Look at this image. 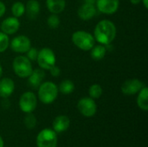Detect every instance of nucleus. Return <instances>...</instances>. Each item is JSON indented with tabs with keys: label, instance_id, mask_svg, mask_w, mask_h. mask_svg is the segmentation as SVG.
<instances>
[{
	"label": "nucleus",
	"instance_id": "nucleus-33",
	"mask_svg": "<svg viewBox=\"0 0 148 147\" xmlns=\"http://www.w3.org/2000/svg\"><path fill=\"white\" fill-rule=\"evenodd\" d=\"M2 75H3V67H2V65L0 63V79L2 77Z\"/></svg>",
	"mask_w": 148,
	"mask_h": 147
},
{
	"label": "nucleus",
	"instance_id": "nucleus-2",
	"mask_svg": "<svg viewBox=\"0 0 148 147\" xmlns=\"http://www.w3.org/2000/svg\"><path fill=\"white\" fill-rule=\"evenodd\" d=\"M58 87L52 81H43L38 87V98L43 104L53 103L58 96Z\"/></svg>",
	"mask_w": 148,
	"mask_h": 147
},
{
	"label": "nucleus",
	"instance_id": "nucleus-24",
	"mask_svg": "<svg viewBox=\"0 0 148 147\" xmlns=\"http://www.w3.org/2000/svg\"><path fill=\"white\" fill-rule=\"evenodd\" d=\"M10 46V38L9 36L0 31V53H3L8 49Z\"/></svg>",
	"mask_w": 148,
	"mask_h": 147
},
{
	"label": "nucleus",
	"instance_id": "nucleus-10",
	"mask_svg": "<svg viewBox=\"0 0 148 147\" xmlns=\"http://www.w3.org/2000/svg\"><path fill=\"white\" fill-rule=\"evenodd\" d=\"M120 6V0H96L95 7L98 11L105 15L114 14Z\"/></svg>",
	"mask_w": 148,
	"mask_h": 147
},
{
	"label": "nucleus",
	"instance_id": "nucleus-5",
	"mask_svg": "<svg viewBox=\"0 0 148 147\" xmlns=\"http://www.w3.org/2000/svg\"><path fill=\"white\" fill-rule=\"evenodd\" d=\"M36 62L40 68L43 70H49L56 65V57L54 51L50 48L45 47L38 51Z\"/></svg>",
	"mask_w": 148,
	"mask_h": 147
},
{
	"label": "nucleus",
	"instance_id": "nucleus-7",
	"mask_svg": "<svg viewBox=\"0 0 148 147\" xmlns=\"http://www.w3.org/2000/svg\"><path fill=\"white\" fill-rule=\"evenodd\" d=\"M37 106V99L33 92L27 91L23 93L19 100V107L21 111L25 113H32Z\"/></svg>",
	"mask_w": 148,
	"mask_h": 147
},
{
	"label": "nucleus",
	"instance_id": "nucleus-21",
	"mask_svg": "<svg viewBox=\"0 0 148 147\" xmlns=\"http://www.w3.org/2000/svg\"><path fill=\"white\" fill-rule=\"evenodd\" d=\"M74 90L75 84L70 80H63L58 87V91L63 94H70L74 92Z\"/></svg>",
	"mask_w": 148,
	"mask_h": 147
},
{
	"label": "nucleus",
	"instance_id": "nucleus-25",
	"mask_svg": "<svg viewBox=\"0 0 148 147\" xmlns=\"http://www.w3.org/2000/svg\"><path fill=\"white\" fill-rule=\"evenodd\" d=\"M60 23H61L60 17L56 14H51L47 19L48 26L52 29H57L60 25Z\"/></svg>",
	"mask_w": 148,
	"mask_h": 147
},
{
	"label": "nucleus",
	"instance_id": "nucleus-27",
	"mask_svg": "<svg viewBox=\"0 0 148 147\" xmlns=\"http://www.w3.org/2000/svg\"><path fill=\"white\" fill-rule=\"evenodd\" d=\"M26 56L28 57V59L30 61V62H34V61H36V58H37V55H38V50L36 49V48H33L31 47L27 52H26Z\"/></svg>",
	"mask_w": 148,
	"mask_h": 147
},
{
	"label": "nucleus",
	"instance_id": "nucleus-13",
	"mask_svg": "<svg viewBox=\"0 0 148 147\" xmlns=\"http://www.w3.org/2000/svg\"><path fill=\"white\" fill-rule=\"evenodd\" d=\"M96 13L97 9L95 7V4L87 3H84L82 5H81L77 10V15L79 18L83 21H88L92 19L96 15Z\"/></svg>",
	"mask_w": 148,
	"mask_h": 147
},
{
	"label": "nucleus",
	"instance_id": "nucleus-3",
	"mask_svg": "<svg viewBox=\"0 0 148 147\" xmlns=\"http://www.w3.org/2000/svg\"><path fill=\"white\" fill-rule=\"evenodd\" d=\"M71 39L73 43L83 51H89L95 44L94 36L84 30H77L74 32Z\"/></svg>",
	"mask_w": 148,
	"mask_h": 147
},
{
	"label": "nucleus",
	"instance_id": "nucleus-1",
	"mask_svg": "<svg viewBox=\"0 0 148 147\" xmlns=\"http://www.w3.org/2000/svg\"><path fill=\"white\" fill-rule=\"evenodd\" d=\"M117 34V29L115 24L108 19H103L100 21L95 28L94 37L95 40L100 44L108 46L113 42L115 39Z\"/></svg>",
	"mask_w": 148,
	"mask_h": 147
},
{
	"label": "nucleus",
	"instance_id": "nucleus-22",
	"mask_svg": "<svg viewBox=\"0 0 148 147\" xmlns=\"http://www.w3.org/2000/svg\"><path fill=\"white\" fill-rule=\"evenodd\" d=\"M11 13L15 17H21L25 13V4L20 1L15 2L11 6Z\"/></svg>",
	"mask_w": 148,
	"mask_h": 147
},
{
	"label": "nucleus",
	"instance_id": "nucleus-28",
	"mask_svg": "<svg viewBox=\"0 0 148 147\" xmlns=\"http://www.w3.org/2000/svg\"><path fill=\"white\" fill-rule=\"evenodd\" d=\"M49 71L50 75H51L53 77H58V76L61 75V69H60V68L56 67V65H55L54 67H52Z\"/></svg>",
	"mask_w": 148,
	"mask_h": 147
},
{
	"label": "nucleus",
	"instance_id": "nucleus-6",
	"mask_svg": "<svg viewBox=\"0 0 148 147\" xmlns=\"http://www.w3.org/2000/svg\"><path fill=\"white\" fill-rule=\"evenodd\" d=\"M37 147H56L57 136L54 130L49 128L41 131L36 138Z\"/></svg>",
	"mask_w": 148,
	"mask_h": 147
},
{
	"label": "nucleus",
	"instance_id": "nucleus-32",
	"mask_svg": "<svg viewBox=\"0 0 148 147\" xmlns=\"http://www.w3.org/2000/svg\"><path fill=\"white\" fill-rule=\"evenodd\" d=\"M84 3H92V4H95L96 3V0H83Z\"/></svg>",
	"mask_w": 148,
	"mask_h": 147
},
{
	"label": "nucleus",
	"instance_id": "nucleus-16",
	"mask_svg": "<svg viewBox=\"0 0 148 147\" xmlns=\"http://www.w3.org/2000/svg\"><path fill=\"white\" fill-rule=\"evenodd\" d=\"M70 120L66 115H59L53 121V129L56 133H61L69 129Z\"/></svg>",
	"mask_w": 148,
	"mask_h": 147
},
{
	"label": "nucleus",
	"instance_id": "nucleus-30",
	"mask_svg": "<svg viewBox=\"0 0 148 147\" xmlns=\"http://www.w3.org/2000/svg\"><path fill=\"white\" fill-rule=\"evenodd\" d=\"M141 3H143L145 9H148V0H141Z\"/></svg>",
	"mask_w": 148,
	"mask_h": 147
},
{
	"label": "nucleus",
	"instance_id": "nucleus-26",
	"mask_svg": "<svg viewBox=\"0 0 148 147\" xmlns=\"http://www.w3.org/2000/svg\"><path fill=\"white\" fill-rule=\"evenodd\" d=\"M23 122L28 129H33L36 125V118L32 113H29L26 114Z\"/></svg>",
	"mask_w": 148,
	"mask_h": 147
},
{
	"label": "nucleus",
	"instance_id": "nucleus-31",
	"mask_svg": "<svg viewBox=\"0 0 148 147\" xmlns=\"http://www.w3.org/2000/svg\"><path fill=\"white\" fill-rule=\"evenodd\" d=\"M130 2H131V3L136 5V4H139L140 3H141V0H130Z\"/></svg>",
	"mask_w": 148,
	"mask_h": 147
},
{
	"label": "nucleus",
	"instance_id": "nucleus-15",
	"mask_svg": "<svg viewBox=\"0 0 148 147\" xmlns=\"http://www.w3.org/2000/svg\"><path fill=\"white\" fill-rule=\"evenodd\" d=\"M45 78V72L42 68L33 69L29 76L28 77V81L30 87L33 88H37L42 82Z\"/></svg>",
	"mask_w": 148,
	"mask_h": 147
},
{
	"label": "nucleus",
	"instance_id": "nucleus-17",
	"mask_svg": "<svg viewBox=\"0 0 148 147\" xmlns=\"http://www.w3.org/2000/svg\"><path fill=\"white\" fill-rule=\"evenodd\" d=\"M40 10L41 5L36 0H29L25 5V13L27 14V16L31 20L36 19L38 16Z\"/></svg>",
	"mask_w": 148,
	"mask_h": 147
},
{
	"label": "nucleus",
	"instance_id": "nucleus-11",
	"mask_svg": "<svg viewBox=\"0 0 148 147\" xmlns=\"http://www.w3.org/2000/svg\"><path fill=\"white\" fill-rule=\"evenodd\" d=\"M144 86L145 84L139 79H128L122 83L121 90L126 95H134L138 94Z\"/></svg>",
	"mask_w": 148,
	"mask_h": 147
},
{
	"label": "nucleus",
	"instance_id": "nucleus-29",
	"mask_svg": "<svg viewBox=\"0 0 148 147\" xmlns=\"http://www.w3.org/2000/svg\"><path fill=\"white\" fill-rule=\"evenodd\" d=\"M5 12H6V6L2 1H0V18L5 14Z\"/></svg>",
	"mask_w": 148,
	"mask_h": 147
},
{
	"label": "nucleus",
	"instance_id": "nucleus-18",
	"mask_svg": "<svg viewBox=\"0 0 148 147\" xmlns=\"http://www.w3.org/2000/svg\"><path fill=\"white\" fill-rule=\"evenodd\" d=\"M46 6L51 14H60L66 7V0H46Z\"/></svg>",
	"mask_w": 148,
	"mask_h": 147
},
{
	"label": "nucleus",
	"instance_id": "nucleus-20",
	"mask_svg": "<svg viewBox=\"0 0 148 147\" xmlns=\"http://www.w3.org/2000/svg\"><path fill=\"white\" fill-rule=\"evenodd\" d=\"M90 51V55L92 57V59L95 60V61H100L102 60L106 54H107V47L105 45L102 44H98L95 45L89 50Z\"/></svg>",
	"mask_w": 148,
	"mask_h": 147
},
{
	"label": "nucleus",
	"instance_id": "nucleus-23",
	"mask_svg": "<svg viewBox=\"0 0 148 147\" xmlns=\"http://www.w3.org/2000/svg\"><path fill=\"white\" fill-rule=\"evenodd\" d=\"M102 88L101 85L97 84V83H95L93 85H91L89 87V89H88V94H89V97L92 98V99H99L101 94H102Z\"/></svg>",
	"mask_w": 148,
	"mask_h": 147
},
{
	"label": "nucleus",
	"instance_id": "nucleus-9",
	"mask_svg": "<svg viewBox=\"0 0 148 147\" xmlns=\"http://www.w3.org/2000/svg\"><path fill=\"white\" fill-rule=\"evenodd\" d=\"M79 112L85 117H93L97 111V106L94 99L90 97H83L77 103Z\"/></svg>",
	"mask_w": 148,
	"mask_h": 147
},
{
	"label": "nucleus",
	"instance_id": "nucleus-8",
	"mask_svg": "<svg viewBox=\"0 0 148 147\" xmlns=\"http://www.w3.org/2000/svg\"><path fill=\"white\" fill-rule=\"evenodd\" d=\"M10 49L13 52L18 54H24L31 48L30 39L24 35L15 36L10 42Z\"/></svg>",
	"mask_w": 148,
	"mask_h": 147
},
{
	"label": "nucleus",
	"instance_id": "nucleus-4",
	"mask_svg": "<svg viewBox=\"0 0 148 147\" xmlns=\"http://www.w3.org/2000/svg\"><path fill=\"white\" fill-rule=\"evenodd\" d=\"M12 68L16 76L19 78H28L31 74L33 68L31 62L24 55H17L12 62Z\"/></svg>",
	"mask_w": 148,
	"mask_h": 147
},
{
	"label": "nucleus",
	"instance_id": "nucleus-19",
	"mask_svg": "<svg viewBox=\"0 0 148 147\" xmlns=\"http://www.w3.org/2000/svg\"><path fill=\"white\" fill-rule=\"evenodd\" d=\"M137 104L138 107L143 110H148V88L147 87L144 86L139 92L138 98H137Z\"/></svg>",
	"mask_w": 148,
	"mask_h": 147
},
{
	"label": "nucleus",
	"instance_id": "nucleus-34",
	"mask_svg": "<svg viewBox=\"0 0 148 147\" xmlns=\"http://www.w3.org/2000/svg\"><path fill=\"white\" fill-rule=\"evenodd\" d=\"M0 147H3V140L0 136Z\"/></svg>",
	"mask_w": 148,
	"mask_h": 147
},
{
	"label": "nucleus",
	"instance_id": "nucleus-14",
	"mask_svg": "<svg viewBox=\"0 0 148 147\" xmlns=\"http://www.w3.org/2000/svg\"><path fill=\"white\" fill-rule=\"evenodd\" d=\"M15 90V83L12 79L4 77L0 79V97L9 98Z\"/></svg>",
	"mask_w": 148,
	"mask_h": 147
},
{
	"label": "nucleus",
	"instance_id": "nucleus-12",
	"mask_svg": "<svg viewBox=\"0 0 148 147\" xmlns=\"http://www.w3.org/2000/svg\"><path fill=\"white\" fill-rule=\"evenodd\" d=\"M20 28V22L17 17L15 16H10L3 20V22L0 24L1 31L4 34L10 36L14 35L18 31Z\"/></svg>",
	"mask_w": 148,
	"mask_h": 147
}]
</instances>
